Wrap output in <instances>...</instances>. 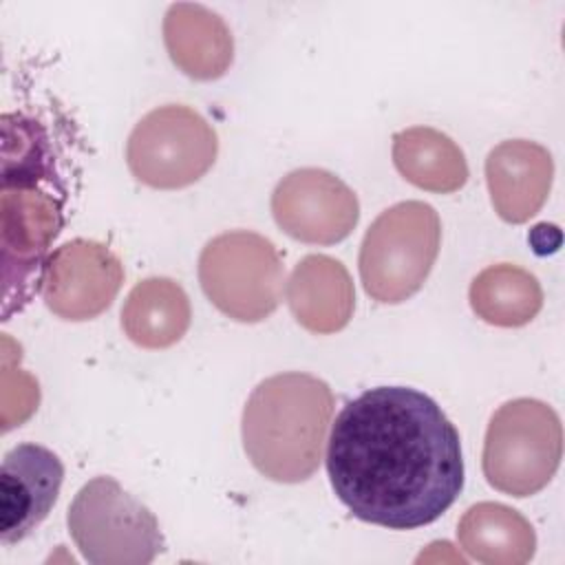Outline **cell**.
I'll list each match as a JSON object with an SVG mask.
<instances>
[{
	"instance_id": "1",
	"label": "cell",
	"mask_w": 565,
	"mask_h": 565,
	"mask_svg": "<svg viewBox=\"0 0 565 565\" xmlns=\"http://www.w3.org/2000/svg\"><path fill=\"white\" fill-rule=\"evenodd\" d=\"M324 461L349 512L388 530L437 521L463 488L457 428L433 397L411 386H375L347 402Z\"/></svg>"
},
{
	"instance_id": "2",
	"label": "cell",
	"mask_w": 565,
	"mask_h": 565,
	"mask_svg": "<svg viewBox=\"0 0 565 565\" xmlns=\"http://www.w3.org/2000/svg\"><path fill=\"white\" fill-rule=\"evenodd\" d=\"M333 393L309 373L263 380L243 408L241 435L252 466L278 483L307 481L320 466Z\"/></svg>"
},
{
	"instance_id": "3",
	"label": "cell",
	"mask_w": 565,
	"mask_h": 565,
	"mask_svg": "<svg viewBox=\"0 0 565 565\" xmlns=\"http://www.w3.org/2000/svg\"><path fill=\"white\" fill-rule=\"evenodd\" d=\"M441 243V221L424 201H402L384 210L360 247L364 291L384 305L408 300L426 282Z\"/></svg>"
},
{
	"instance_id": "4",
	"label": "cell",
	"mask_w": 565,
	"mask_h": 565,
	"mask_svg": "<svg viewBox=\"0 0 565 565\" xmlns=\"http://www.w3.org/2000/svg\"><path fill=\"white\" fill-rule=\"evenodd\" d=\"M563 428L556 411L532 397L499 406L483 441V475L488 483L510 497L543 490L558 470Z\"/></svg>"
},
{
	"instance_id": "5",
	"label": "cell",
	"mask_w": 565,
	"mask_h": 565,
	"mask_svg": "<svg viewBox=\"0 0 565 565\" xmlns=\"http://www.w3.org/2000/svg\"><path fill=\"white\" fill-rule=\"evenodd\" d=\"M66 523L82 556L95 565H148L166 547L157 516L113 477L84 483Z\"/></svg>"
},
{
	"instance_id": "6",
	"label": "cell",
	"mask_w": 565,
	"mask_h": 565,
	"mask_svg": "<svg viewBox=\"0 0 565 565\" xmlns=\"http://www.w3.org/2000/svg\"><path fill=\"white\" fill-rule=\"evenodd\" d=\"M199 282L210 302L236 322H260L282 296L285 267L274 243L256 232L214 236L199 256Z\"/></svg>"
},
{
	"instance_id": "7",
	"label": "cell",
	"mask_w": 565,
	"mask_h": 565,
	"mask_svg": "<svg viewBox=\"0 0 565 565\" xmlns=\"http://www.w3.org/2000/svg\"><path fill=\"white\" fill-rule=\"evenodd\" d=\"M216 154V130L183 104L159 106L143 115L126 143L132 177L157 190L192 185L214 166Z\"/></svg>"
},
{
	"instance_id": "8",
	"label": "cell",
	"mask_w": 565,
	"mask_h": 565,
	"mask_svg": "<svg viewBox=\"0 0 565 565\" xmlns=\"http://www.w3.org/2000/svg\"><path fill=\"white\" fill-rule=\"evenodd\" d=\"M2 318L42 287L49 245L62 227V203L38 185H2Z\"/></svg>"
},
{
	"instance_id": "9",
	"label": "cell",
	"mask_w": 565,
	"mask_h": 565,
	"mask_svg": "<svg viewBox=\"0 0 565 565\" xmlns=\"http://www.w3.org/2000/svg\"><path fill=\"white\" fill-rule=\"evenodd\" d=\"M278 227L296 241L333 245L347 238L360 218L355 192L322 168H300L282 177L271 194Z\"/></svg>"
},
{
	"instance_id": "10",
	"label": "cell",
	"mask_w": 565,
	"mask_h": 565,
	"mask_svg": "<svg viewBox=\"0 0 565 565\" xmlns=\"http://www.w3.org/2000/svg\"><path fill=\"white\" fill-rule=\"evenodd\" d=\"M121 282L124 265L106 245L73 238L49 254L40 291L57 318L82 322L106 311Z\"/></svg>"
},
{
	"instance_id": "11",
	"label": "cell",
	"mask_w": 565,
	"mask_h": 565,
	"mask_svg": "<svg viewBox=\"0 0 565 565\" xmlns=\"http://www.w3.org/2000/svg\"><path fill=\"white\" fill-rule=\"evenodd\" d=\"M64 466L40 444L13 446L0 468V541L26 539L51 512L60 497Z\"/></svg>"
},
{
	"instance_id": "12",
	"label": "cell",
	"mask_w": 565,
	"mask_h": 565,
	"mask_svg": "<svg viewBox=\"0 0 565 565\" xmlns=\"http://www.w3.org/2000/svg\"><path fill=\"white\" fill-rule=\"evenodd\" d=\"M552 177V154L527 139L503 141L486 159V181L494 212L508 223H525L543 207Z\"/></svg>"
},
{
	"instance_id": "13",
	"label": "cell",
	"mask_w": 565,
	"mask_h": 565,
	"mask_svg": "<svg viewBox=\"0 0 565 565\" xmlns=\"http://www.w3.org/2000/svg\"><path fill=\"white\" fill-rule=\"evenodd\" d=\"M285 291L294 318L311 333H335L353 316L355 291L351 276L331 256H305L294 267Z\"/></svg>"
},
{
	"instance_id": "14",
	"label": "cell",
	"mask_w": 565,
	"mask_h": 565,
	"mask_svg": "<svg viewBox=\"0 0 565 565\" xmlns=\"http://www.w3.org/2000/svg\"><path fill=\"white\" fill-rule=\"evenodd\" d=\"M163 40L170 60L194 79L221 77L234 57L232 31L203 4H172L163 18Z\"/></svg>"
},
{
	"instance_id": "15",
	"label": "cell",
	"mask_w": 565,
	"mask_h": 565,
	"mask_svg": "<svg viewBox=\"0 0 565 565\" xmlns=\"http://www.w3.org/2000/svg\"><path fill=\"white\" fill-rule=\"evenodd\" d=\"M192 320L188 294L172 278L154 276L137 282L124 307L121 329L143 349H166L177 344Z\"/></svg>"
},
{
	"instance_id": "16",
	"label": "cell",
	"mask_w": 565,
	"mask_h": 565,
	"mask_svg": "<svg viewBox=\"0 0 565 565\" xmlns=\"http://www.w3.org/2000/svg\"><path fill=\"white\" fill-rule=\"evenodd\" d=\"M459 545L479 563L523 565L532 558L536 534L514 508L481 501L466 510L457 525Z\"/></svg>"
},
{
	"instance_id": "17",
	"label": "cell",
	"mask_w": 565,
	"mask_h": 565,
	"mask_svg": "<svg viewBox=\"0 0 565 565\" xmlns=\"http://www.w3.org/2000/svg\"><path fill=\"white\" fill-rule=\"evenodd\" d=\"M393 163L408 183L428 192H457L468 181L461 148L448 135L428 126L393 135Z\"/></svg>"
},
{
	"instance_id": "18",
	"label": "cell",
	"mask_w": 565,
	"mask_h": 565,
	"mask_svg": "<svg viewBox=\"0 0 565 565\" xmlns=\"http://www.w3.org/2000/svg\"><path fill=\"white\" fill-rule=\"evenodd\" d=\"M470 307L488 324L523 327L543 307V291L534 274L499 263L486 267L470 285Z\"/></svg>"
},
{
	"instance_id": "19",
	"label": "cell",
	"mask_w": 565,
	"mask_h": 565,
	"mask_svg": "<svg viewBox=\"0 0 565 565\" xmlns=\"http://www.w3.org/2000/svg\"><path fill=\"white\" fill-rule=\"evenodd\" d=\"M55 181L53 154L44 128L24 115L2 117V185Z\"/></svg>"
}]
</instances>
